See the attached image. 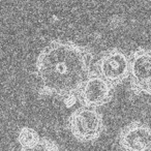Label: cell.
Listing matches in <instances>:
<instances>
[{
    "instance_id": "cell-7",
    "label": "cell",
    "mask_w": 151,
    "mask_h": 151,
    "mask_svg": "<svg viewBox=\"0 0 151 151\" xmlns=\"http://www.w3.org/2000/svg\"><path fill=\"white\" fill-rule=\"evenodd\" d=\"M42 137L35 129L28 126H23L18 132L17 142L20 145V149H30L35 146Z\"/></svg>"
},
{
    "instance_id": "cell-8",
    "label": "cell",
    "mask_w": 151,
    "mask_h": 151,
    "mask_svg": "<svg viewBox=\"0 0 151 151\" xmlns=\"http://www.w3.org/2000/svg\"><path fill=\"white\" fill-rule=\"evenodd\" d=\"M20 151H61L58 144L47 137H42L38 143L30 149H20Z\"/></svg>"
},
{
    "instance_id": "cell-5",
    "label": "cell",
    "mask_w": 151,
    "mask_h": 151,
    "mask_svg": "<svg viewBox=\"0 0 151 151\" xmlns=\"http://www.w3.org/2000/svg\"><path fill=\"white\" fill-rule=\"evenodd\" d=\"M113 95V87L92 73L82 85L77 96L82 107L97 109L109 104Z\"/></svg>"
},
{
    "instance_id": "cell-4",
    "label": "cell",
    "mask_w": 151,
    "mask_h": 151,
    "mask_svg": "<svg viewBox=\"0 0 151 151\" xmlns=\"http://www.w3.org/2000/svg\"><path fill=\"white\" fill-rule=\"evenodd\" d=\"M129 58V79L130 89L136 95L151 93V53L149 49L138 48L128 55Z\"/></svg>"
},
{
    "instance_id": "cell-3",
    "label": "cell",
    "mask_w": 151,
    "mask_h": 151,
    "mask_svg": "<svg viewBox=\"0 0 151 151\" xmlns=\"http://www.w3.org/2000/svg\"><path fill=\"white\" fill-rule=\"evenodd\" d=\"M69 132L80 142H92L105 130L103 115L96 109L81 107L71 112L67 120Z\"/></svg>"
},
{
    "instance_id": "cell-2",
    "label": "cell",
    "mask_w": 151,
    "mask_h": 151,
    "mask_svg": "<svg viewBox=\"0 0 151 151\" xmlns=\"http://www.w3.org/2000/svg\"><path fill=\"white\" fill-rule=\"evenodd\" d=\"M93 73L111 85L113 88L128 79L129 58L118 48L105 50L93 63Z\"/></svg>"
},
{
    "instance_id": "cell-6",
    "label": "cell",
    "mask_w": 151,
    "mask_h": 151,
    "mask_svg": "<svg viewBox=\"0 0 151 151\" xmlns=\"http://www.w3.org/2000/svg\"><path fill=\"white\" fill-rule=\"evenodd\" d=\"M118 144L122 151H151L150 127L141 121H132L121 128Z\"/></svg>"
},
{
    "instance_id": "cell-1",
    "label": "cell",
    "mask_w": 151,
    "mask_h": 151,
    "mask_svg": "<svg viewBox=\"0 0 151 151\" xmlns=\"http://www.w3.org/2000/svg\"><path fill=\"white\" fill-rule=\"evenodd\" d=\"M90 49L73 42L55 40L40 52L35 76L42 96L68 97L77 95L93 73Z\"/></svg>"
}]
</instances>
